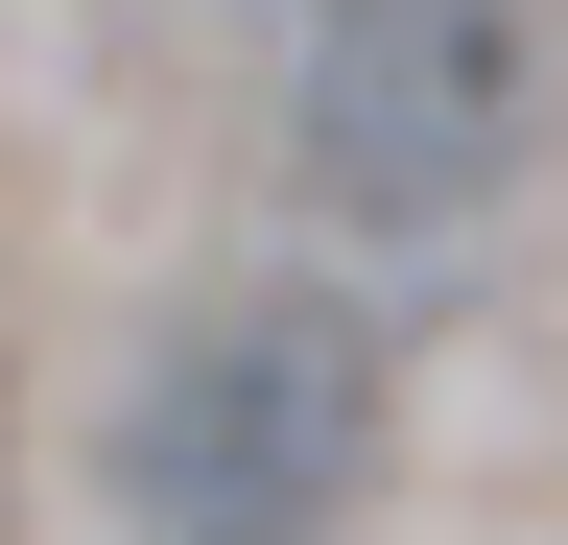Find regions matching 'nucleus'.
Instances as JSON below:
<instances>
[{
	"label": "nucleus",
	"instance_id": "nucleus-1",
	"mask_svg": "<svg viewBox=\"0 0 568 545\" xmlns=\"http://www.w3.org/2000/svg\"><path fill=\"white\" fill-rule=\"evenodd\" d=\"M355 451H379V380H355V332L332 309H213L166 380H142V427H119V498L166 522V545H308L355 498Z\"/></svg>",
	"mask_w": 568,
	"mask_h": 545
}]
</instances>
